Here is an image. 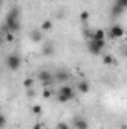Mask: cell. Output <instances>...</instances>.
<instances>
[{"label": "cell", "instance_id": "16", "mask_svg": "<svg viewBox=\"0 0 127 129\" xmlns=\"http://www.w3.org/2000/svg\"><path fill=\"white\" fill-rule=\"evenodd\" d=\"M33 86H34V81H33V78H26L24 81H23V87L26 89V90H29V89H33Z\"/></svg>", "mask_w": 127, "mask_h": 129}, {"label": "cell", "instance_id": "4", "mask_svg": "<svg viewBox=\"0 0 127 129\" xmlns=\"http://www.w3.org/2000/svg\"><path fill=\"white\" fill-rule=\"evenodd\" d=\"M123 36H124V29H123L121 24H114V26H111V29H109V32H108V38H111V39H120V38H123Z\"/></svg>", "mask_w": 127, "mask_h": 129}, {"label": "cell", "instance_id": "31", "mask_svg": "<svg viewBox=\"0 0 127 129\" xmlns=\"http://www.w3.org/2000/svg\"><path fill=\"white\" fill-rule=\"evenodd\" d=\"M54 2H57V0H54Z\"/></svg>", "mask_w": 127, "mask_h": 129}, {"label": "cell", "instance_id": "24", "mask_svg": "<svg viewBox=\"0 0 127 129\" xmlns=\"http://www.w3.org/2000/svg\"><path fill=\"white\" fill-rule=\"evenodd\" d=\"M27 96H29V98L36 96V89H34V87H33V89H29V90H27Z\"/></svg>", "mask_w": 127, "mask_h": 129}, {"label": "cell", "instance_id": "26", "mask_svg": "<svg viewBox=\"0 0 127 129\" xmlns=\"http://www.w3.org/2000/svg\"><path fill=\"white\" fill-rule=\"evenodd\" d=\"M96 44H97L102 50H105V47H106V41H96Z\"/></svg>", "mask_w": 127, "mask_h": 129}, {"label": "cell", "instance_id": "7", "mask_svg": "<svg viewBox=\"0 0 127 129\" xmlns=\"http://www.w3.org/2000/svg\"><path fill=\"white\" fill-rule=\"evenodd\" d=\"M72 125H73V128H75V129H88V128H90V125H88L87 119H84L82 116H76V117L73 119Z\"/></svg>", "mask_w": 127, "mask_h": 129}, {"label": "cell", "instance_id": "11", "mask_svg": "<svg viewBox=\"0 0 127 129\" xmlns=\"http://www.w3.org/2000/svg\"><path fill=\"white\" fill-rule=\"evenodd\" d=\"M76 89L79 93H88L90 92V83L87 80H81L78 84H76Z\"/></svg>", "mask_w": 127, "mask_h": 129}, {"label": "cell", "instance_id": "29", "mask_svg": "<svg viewBox=\"0 0 127 129\" xmlns=\"http://www.w3.org/2000/svg\"><path fill=\"white\" fill-rule=\"evenodd\" d=\"M121 129H127V125H121Z\"/></svg>", "mask_w": 127, "mask_h": 129}, {"label": "cell", "instance_id": "8", "mask_svg": "<svg viewBox=\"0 0 127 129\" xmlns=\"http://www.w3.org/2000/svg\"><path fill=\"white\" fill-rule=\"evenodd\" d=\"M87 48H88L90 54H93V56H100L102 51H103V50L96 44V41H93V39H90V41L87 42Z\"/></svg>", "mask_w": 127, "mask_h": 129}, {"label": "cell", "instance_id": "17", "mask_svg": "<svg viewBox=\"0 0 127 129\" xmlns=\"http://www.w3.org/2000/svg\"><path fill=\"white\" fill-rule=\"evenodd\" d=\"M42 111H43V108H42V105H39V104H36V105H33L32 107V113L33 114H36V116H40Z\"/></svg>", "mask_w": 127, "mask_h": 129}, {"label": "cell", "instance_id": "6", "mask_svg": "<svg viewBox=\"0 0 127 129\" xmlns=\"http://www.w3.org/2000/svg\"><path fill=\"white\" fill-rule=\"evenodd\" d=\"M54 54H55V47H54V44H52L51 41L45 42L43 47H42V56H43V57H52Z\"/></svg>", "mask_w": 127, "mask_h": 129}, {"label": "cell", "instance_id": "3", "mask_svg": "<svg viewBox=\"0 0 127 129\" xmlns=\"http://www.w3.org/2000/svg\"><path fill=\"white\" fill-rule=\"evenodd\" d=\"M37 80L40 81V84H42L43 87H46V86H49V84L54 83V74H52L51 71L42 69V71L37 72Z\"/></svg>", "mask_w": 127, "mask_h": 129}, {"label": "cell", "instance_id": "10", "mask_svg": "<svg viewBox=\"0 0 127 129\" xmlns=\"http://www.w3.org/2000/svg\"><path fill=\"white\" fill-rule=\"evenodd\" d=\"M57 93H61V95H64L66 98H69L70 101L75 98V90L70 87V86H61L60 89H58V92Z\"/></svg>", "mask_w": 127, "mask_h": 129}, {"label": "cell", "instance_id": "28", "mask_svg": "<svg viewBox=\"0 0 127 129\" xmlns=\"http://www.w3.org/2000/svg\"><path fill=\"white\" fill-rule=\"evenodd\" d=\"M32 129H42V125L40 123H36V125H33Z\"/></svg>", "mask_w": 127, "mask_h": 129}, {"label": "cell", "instance_id": "27", "mask_svg": "<svg viewBox=\"0 0 127 129\" xmlns=\"http://www.w3.org/2000/svg\"><path fill=\"white\" fill-rule=\"evenodd\" d=\"M2 126H3V128L6 126V117H5L3 114H2Z\"/></svg>", "mask_w": 127, "mask_h": 129}, {"label": "cell", "instance_id": "20", "mask_svg": "<svg viewBox=\"0 0 127 129\" xmlns=\"http://www.w3.org/2000/svg\"><path fill=\"white\" fill-rule=\"evenodd\" d=\"M88 18H90V12H88V11H82V12L79 14V20H81L82 23L88 21Z\"/></svg>", "mask_w": 127, "mask_h": 129}, {"label": "cell", "instance_id": "21", "mask_svg": "<svg viewBox=\"0 0 127 129\" xmlns=\"http://www.w3.org/2000/svg\"><path fill=\"white\" fill-rule=\"evenodd\" d=\"M57 101H58L60 104H66V102H69L70 99H69V98H66L64 95H61V93H57Z\"/></svg>", "mask_w": 127, "mask_h": 129}, {"label": "cell", "instance_id": "9", "mask_svg": "<svg viewBox=\"0 0 127 129\" xmlns=\"http://www.w3.org/2000/svg\"><path fill=\"white\" fill-rule=\"evenodd\" d=\"M30 39L34 44H39V42L43 41V32L40 30V27L39 29H33L32 32H30Z\"/></svg>", "mask_w": 127, "mask_h": 129}, {"label": "cell", "instance_id": "19", "mask_svg": "<svg viewBox=\"0 0 127 129\" xmlns=\"http://www.w3.org/2000/svg\"><path fill=\"white\" fill-rule=\"evenodd\" d=\"M103 63L105 64H114L115 60H114V57H112L111 54H105V56H103Z\"/></svg>", "mask_w": 127, "mask_h": 129}, {"label": "cell", "instance_id": "22", "mask_svg": "<svg viewBox=\"0 0 127 129\" xmlns=\"http://www.w3.org/2000/svg\"><path fill=\"white\" fill-rule=\"evenodd\" d=\"M51 95H52V93H51V90H49V89H43L42 96L45 98V99H49V98H51Z\"/></svg>", "mask_w": 127, "mask_h": 129}, {"label": "cell", "instance_id": "23", "mask_svg": "<svg viewBox=\"0 0 127 129\" xmlns=\"http://www.w3.org/2000/svg\"><path fill=\"white\" fill-rule=\"evenodd\" d=\"M57 129H70V128H69V125H67L66 122H60V123L57 125Z\"/></svg>", "mask_w": 127, "mask_h": 129}, {"label": "cell", "instance_id": "1", "mask_svg": "<svg viewBox=\"0 0 127 129\" xmlns=\"http://www.w3.org/2000/svg\"><path fill=\"white\" fill-rule=\"evenodd\" d=\"M21 29V23H20V18H14V17H6L5 23L2 24V32L3 33H8V32H12V33H17L20 32Z\"/></svg>", "mask_w": 127, "mask_h": 129}, {"label": "cell", "instance_id": "18", "mask_svg": "<svg viewBox=\"0 0 127 129\" xmlns=\"http://www.w3.org/2000/svg\"><path fill=\"white\" fill-rule=\"evenodd\" d=\"M5 41H6L8 44H12V42L15 41V33H12V32L5 33Z\"/></svg>", "mask_w": 127, "mask_h": 129}, {"label": "cell", "instance_id": "5", "mask_svg": "<svg viewBox=\"0 0 127 129\" xmlns=\"http://www.w3.org/2000/svg\"><path fill=\"white\" fill-rule=\"evenodd\" d=\"M69 78H70V74L66 69H58L54 72V81L55 83H66Z\"/></svg>", "mask_w": 127, "mask_h": 129}, {"label": "cell", "instance_id": "25", "mask_svg": "<svg viewBox=\"0 0 127 129\" xmlns=\"http://www.w3.org/2000/svg\"><path fill=\"white\" fill-rule=\"evenodd\" d=\"M115 3H117V5H120V6H123L124 9H127V0H117Z\"/></svg>", "mask_w": 127, "mask_h": 129}, {"label": "cell", "instance_id": "13", "mask_svg": "<svg viewBox=\"0 0 127 129\" xmlns=\"http://www.w3.org/2000/svg\"><path fill=\"white\" fill-rule=\"evenodd\" d=\"M124 11H126V9H124L123 6H120V5H117V3H115V5H112V8H111V15L115 18V17H120Z\"/></svg>", "mask_w": 127, "mask_h": 129}, {"label": "cell", "instance_id": "14", "mask_svg": "<svg viewBox=\"0 0 127 129\" xmlns=\"http://www.w3.org/2000/svg\"><path fill=\"white\" fill-rule=\"evenodd\" d=\"M40 30L45 33V32H51L52 30V21L51 20H45L42 24H40Z\"/></svg>", "mask_w": 127, "mask_h": 129}, {"label": "cell", "instance_id": "30", "mask_svg": "<svg viewBox=\"0 0 127 129\" xmlns=\"http://www.w3.org/2000/svg\"><path fill=\"white\" fill-rule=\"evenodd\" d=\"M124 56L127 57V48H124Z\"/></svg>", "mask_w": 127, "mask_h": 129}, {"label": "cell", "instance_id": "12", "mask_svg": "<svg viewBox=\"0 0 127 129\" xmlns=\"http://www.w3.org/2000/svg\"><path fill=\"white\" fill-rule=\"evenodd\" d=\"M91 39L93 41H106V33L102 29H96L94 32H93V38Z\"/></svg>", "mask_w": 127, "mask_h": 129}, {"label": "cell", "instance_id": "15", "mask_svg": "<svg viewBox=\"0 0 127 129\" xmlns=\"http://www.w3.org/2000/svg\"><path fill=\"white\" fill-rule=\"evenodd\" d=\"M8 15H9V17H14V18H20V15H21V11H20V8H18V6H12V8L9 9Z\"/></svg>", "mask_w": 127, "mask_h": 129}, {"label": "cell", "instance_id": "2", "mask_svg": "<svg viewBox=\"0 0 127 129\" xmlns=\"http://www.w3.org/2000/svg\"><path fill=\"white\" fill-rule=\"evenodd\" d=\"M5 64H6V68H8L11 72H15V71H18V69L21 68V64H23L21 56H20V54H17V53H11V54L6 57Z\"/></svg>", "mask_w": 127, "mask_h": 129}]
</instances>
